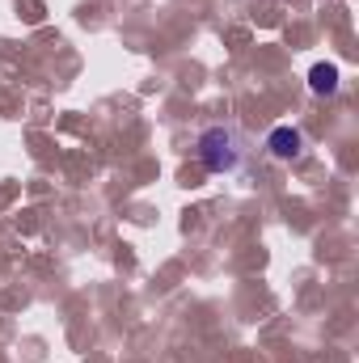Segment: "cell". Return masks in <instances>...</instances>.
I'll list each match as a JSON object with an SVG mask.
<instances>
[{
  "mask_svg": "<svg viewBox=\"0 0 359 363\" xmlns=\"http://www.w3.org/2000/svg\"><path fill=\"white\" fill-rule=\"evenodd\" d=\"M199 161L211 169V174H233L241 165V148H237V135L228 127H207L203 140H199Z\"/></svg>",
  "mask_w": 359,
  "mask_h": 363,
  "instance_id": "1",
  "label": "cell"
},
{
  "mask_svg": "<svg viewBox=\"0 0 359 363\" xmlns=\"http://www.w3.org/2000/svg\"><path fill=\"white\" fill-rule=\"evenodd\" d=\"M267 148L279 157V161H292V157H300V148H304V135L296 131V127H275L267 135Z\"/></svg>",
  "mask_w": 359,
  "mask_h": 363,
  "instance_id": "2",
  "label": "cell"
},
{
  "mask_svg": "<svg viewBox=\"0 0 359 363\" xmlns=\"http://www.w3.org/2000/svg\"><path fill=\"white\" fill-rule=\"evenodd\" d=\"M309 85H313V93H334L338 89V68L334 64H317L309 72Z\"/></svg>",
  "mask_w": 359,
  "mask_h": 363,
  "instance_id": "3",
  "label": "cell"
}]
</instances>
